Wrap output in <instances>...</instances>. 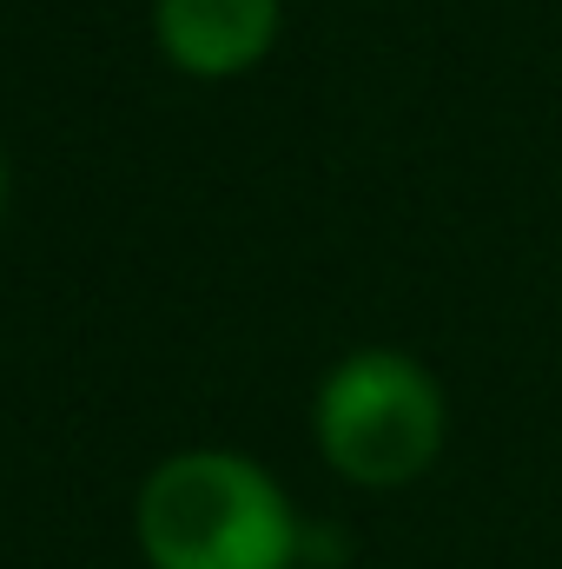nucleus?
<instances>
[{"mask_svg": "<svg viewBox=\"0 0 562 569\" xmlns=\"http://www.w3.org/2000/svg\"><path fill=\"white\" fill-rule=\"evenodd\" d=\"M152 569H291L298 523L279 483L225 450H192L152 470L140 497Z\"/></svg>", "mask_w": 562, "mask_h": 569, "instance_id": "1", "label": "nucleus"}, {"mask_svg": "<svg viewBox=\"0 0 562 569\" xmlns=\"http://www.w3.org/2000/svg\"><path fill=\"white\" fill-rule=\"evenodd\" d=\"M318 443L351 483H411L443 450V391L404 351H358L318 391Z\"/></svg>", "mask_w": 562, "mask_h": 569, "instance_id": "2", "label": "nucleus"}, {"mask_svg": "<svg viewBox=\"0 0 562 569\" xmlns=\"http://www.w3.org/2000/svg\"><path fill=\"white\" fill-rule=\"evenodd\" d=\"M279 33V0H159V47L199 80L245 73Z\"/></svg>", "mask_w": 562, "mask_h": 569, "instance_id": "3", "label": "nucleus"}, {"mask_svg": "<svg viewBox=\"0 0 562 569\" xmlns=\"http://www.w3.org/2000/svg\"><path fill=\"white\" fill-rule=\"evenodd\" d=\"M0 192H7V179H0Z\"/></svg>", "mask_w": 562, "mask_h": 569, "instance_id": "4", "label": "nucleus"}]
</instances>
